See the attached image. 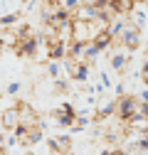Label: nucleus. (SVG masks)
<instances>
[{
    "instance_id": "f257e3e1",
    "label": "nucleus",
    "mask_w": 148,
    "mask_h": 155,
    "mask_svg": "<svg viewBox=\"0 0 148 155\" xmlns=\"http://www.w3.org/2000/svg\"><path fill=\"white\" fill-rule=\"evenodd\" d=\"M138 104H141V99L138 96H133V94H123V96H119V104H116V118H119V123H128L136 116V111H138Z\"/></svg>"
},
{
    "instance_id": "f03ea898",
    "label": "nucleus",
    "mask_w": 148,
    "mask_h": 155,
    "mask_svg": "<svg viewBox=\"0 0 148 155\" xmlns=\"http://www.w3.org/2000/svg\"><path fill=\"white\" fill-rule=\"evenodd\" d=\"M52 116H54V121H57L59 126H64V128H72L74 123H77V116H79V111L74 108V104H59V106H54V111H52Z\"/></svg>"
},
{
    "instance_id": "7ed1b4c3",
    "label": "nucleus",
    "mask_w": 148,
    "mask_h": 155,
    "mask_svg": "<svg viewBox=\"0 0 148 155\" xmlns=\"http://www.w3.org/2000/svg\"><path fill=\"white\" fill-rule=\"evenodd\" d=\"M42 42H47L42 35H32V37H25V40H20V42H17V47H15V54H17V57H35Z\"/></svg>"
},
{
    "instance_id": "20e7f679",
    "label": "nucleus",
    "mask_w": 148,
    "mask_h": 155,
    "mask_svg": "<svg viewBox=\"0 0 148 155\" xmlns=\"http://www.w3.org/2000/svg\"><path fill=\"white\" fill-rule=\"evenodd\" d=\"M119 45H121V47H126L128 52L138 49V47H141V30H138L133 22H128V25H126V30H123V35L119 37Z\"/></svg>"
},
{
    "instance_id": "39448f33",
    "label": "nucleus",
    "mask_w": 148,
    "mask_h": 155,
    "mask_svg": "<svg viewBox=\"0 0 148 155\" xmlns=\"http://www.w3.org/2000/svg\"><path fill=\"white\" fill-rule=\"evenodd\" d=\"M67 47H69V42H64V40H49L47 42V59H52V62H64L67 59Z\"/></svg>"
},
{
    "instance_id": "423d86ee",
    "label": "nucleus",
    "mask_w": 148,
    "mask_h": 155,
    "mask_svg": "<svg viewBox=\"0 0 148 155\" xmlns=\"http://www.w3.org/2000/svg\"><path fill=\"white\" fill-rule=\"evenodd\" d=\"M72 40H79V42H91L94 37H91V25L84 22V20H77L74 17L72 22Z\"/></svg>"
},
{
    "instance_id": "0eeeda50",
    "label": "nucleus",
    "mask_w": 148,
    "mask_h": 155,
    "mask_svg": "<svg viewBox=\"0 0 148 155\" xmlns=\"http://www.w3.org/2000/svg\"><path fill=\"white\" fill-rule=\"evenodd\" d=\"M116 104H119V99H104L94 111V121H106L111 116H116Z\"/></svg>"
},
{
    "instance_id": "6e6552de",
    "label": "nucleus",
    "mask_w": 148,
    "mask_h": 155,
    "mask_svg": "<svg viewBox=\"0 0 148 155\" xmlns=\"http://www.w3.org/2000/svg\"><path fill=\"white\" fill-rule=\"evenodd\" d=\"M128 49L126 47H111V67H114V71H123L126 64H128Z\"/></svg>"
},
{
    "instance_id": "1a4fd4ad",
    "label": "nucleus",
    "mask_w": 148,
    "mask_h": 155,
    "mask_svg": "<svg viewBox=\"0 0 148 155\" xmlns=\"http://www.w3.org/2000/svg\"><path fill=\"white\" fill-rule=\"evenodd\" d=\"M109 10H111V15L126 17V15H131V12L136 10V0H111Z\"/></svg>"
},
{
    "instance_id": "9d476101",
    "label": "nucleus",
    "mask_w": 148,
    "mask_h": 155,
    "mask_svg": "<svg viewBox=\"0 0 148 155\" xmlns=\"http://www.w3.org/2000/svg\"><path fill=\"white\" fill-rule=\"evenodd\" d=\"M47 148L49 150H57L62 155H69L72 150V138L69 135H54V138H47Z\"/></svg>"
},
{
    "instance_id": "9b49d317",
    "label": "nucleus",
    "mask_w": 148,
    "mask_h": 155,
    "mask_svg": "<svg viewBox=\"0 0 148 155\" xmlns=\"http://www.w3.org/2000/svg\"><path fill=\"white\" fill-rule=\"evenodd\" d=\"M0 126H3L5 130H15L17 126H20V111H17V106H10L8 111H3Z\"/></svg>"
},
{
    "instance_id": "f8f14e48",
    "label": "nucleus",
    "mask_w": 148,
    "mask_h": 155,
    "mask_svg": "<svg viewBox=\"0 0 148 155\" xmlns=\"http://www.w3.org/2000/svg\"><path fill=\"white\" fill-rule=\"evenodd\" d=\"M17 111H20V123H25V126H37L40 123V118H37V113L27 106V104H17Z\"/></svg>"
},
{
    "instance_id": "ddd939ff",
    "label": "nucleus",
    "mask_w": 148,
    "mask_h": 155,
    "mask_svg": "<svg viewBox=\"0 0 148 155\" xmlns=\"http://www.w3.org/2000/svg\"><path fill=\"white\" fill-rule=\"evenodd\" d=\"M89 74H91V64H86V62H77V67H74V74H72V81L86 84V81H89Z\"/></svg>"
},
{
    "instance_id": "4468645a",
    "label": "nucleus",
    "mask_w": 148,
    "mask_h": 155,
    "mask_svg": "<svg viewBox=\"0 0 148 155\" xmlns=\"http://www.w3.org/2000/svg\"><path fill=\"white\" fill-rule=\"evenodd\" d=\"M126 126H128V130H133V133H148V118L141 116L138 111H136V116H133Z\"/></svg>"
},
{
    "instance_id": "2eb2a0df",
    "label": "nucleus",
    "mask_w": 148,
    "mask_h": 155,
    "mask_svg": "<svg viewBox=\"0 0 148 155\" xmlns=\"http://www.w3.org/2000/svg\"><path fill=\"white\" fill-rule=\"evenodd\" d=\"M84 49H86V42L72 40V42H69V47H67V57H69V59H77V62H82V57H84Z\"/></svg>"
},
{
    "instance_id": "dca6fc26",
    "label": "nucleus",
    "mask_w": 148,
    "mask_h": 155,
    "mask_svg": "<svg viewBox=\"0 0 148 155\" xmlns=\"http://www.w3.org/2000/svg\"><path fill=\"white\" fill-rule=\"evenodd\" d=\"M91 42H94V45H96L101 52H111V47H114V37H111L109 32H99V35H96Z\"/></svg>"
},
{
    "instance_id": "f3484780",
    "label": "nucleus",
    "mask_w": 148,
    "mask_h": 155,
    "mask_svg": "<svg viewBox=\"0 0 148 155\" xmlns=\"http://www.w3.org/2000/svg\"><path fill=\"white\" fill-rule=\"evenodd\" d=\"M126 25H128V22L123 20V17H119V15H116V20H111V22H109V30H106V32L114 37V40H119V37L123 35V30H126Z\"/></svg>"
},
{
    "instance_id": "a211bd4d",
    "label": "nucleus",
    "mask_w": 148,
    "mask_h": 155,
    "mask_svg": "<svg viewBox=\"0 0 148 155\" xmlns=\"http://www.w3.org/2000/svg\"><path fill=\"white\" fill-rule=\"evenodd\" d=\"M99 47L94 45V42H86V49H84V57H82V62H86V64H94L96 62V57H99Z\"/></svg>"
},
{
    "instance_id": "6ab92c4d",
    "label": "nucleus",
    "mask_w": 148,
    "mask_h": 155,
    "mask_svg": "<svg viewBox=\"0 0 148 155\" xmlns=\"http://www.w3.org/2000/svg\"><path fill=\"white\" fill-rule=\"evenodd\" d=\"M42 130H45V128L32 126V128H30V133H27V138H25V143H27V145H37V143H42V138H45Z\"/></svg>"
},
{
    "instance_id": "aec40b11",
    "label": "nucleus",
    "mask_w": 148,
    "mask_h": 155,
    "mask_svg": "<svg viewBox=\"0 0 148 155\" xmlns=\"http://www.w3.org/2000/svg\"><path fill=\"white\" fill-rule=\"evenodd\" d=\"M17 22H20V12H8L0 17V27H17Z\"/></svg>"
},
{
    "instance_id": "412c9836",
    "label": "nucleus",
    "mask_w": 148,
    "mask_h": 155,
    "mask_svg": "<svg viewBox=\"0 0 148 155\" xmlns=\"http://www.w3.org/2000/svg\"><path fill=\"white\" fill-rule=\"evenodd\" d=\"M47 74H49V79L52 81H57V79H62V62H47Z\"/></svg>"
},
{
    "instance_id": "4be33fe9",
    "label": "nucleus",
    "mask_w": 148,
    "mask_h": 155,
    "mask_svg": "<svg viewBox=\"0 0 148 155\" xmlns=\"http://www.w3.org/2000/svg\"><path fill=\"white\" fill-rule=\"evenodd\" d=\"M131 20H133V25H136V27H138V30H141V27H143V25H146V12H143V10H138V8H136V10H133V12H131Z\"/></svg>"
},
{
    "instance_id": "5701e85b",
    "label": "nucleus",
    "mask_w": 148,
    "mask_h": 155,
    "mask_svg": "<svg viewBox=\"0 0 148 155\" xmlns=\"http://www.w3.org/2000/svg\"><path fill=\"white\" fill-rule=\"evenodd\" d=\"M69 86H72V81H69V79H57V81H54V91H59V94L69 91Z\"/></svg>"
},
{
    "instance_id": "b1692460",
    "label": "nucleus",
    "mask_w": 148,
    "mask_h": 155,
    "mask_svg": "<svg viewBox=\"0 0 148 155\" xmlns=\"http://www.w3.org/2000/svg\"><path fill=\"white\" fill-rule=\"evenodd\" d=\"M20 89H22V84H20V81H10V84H8V94H10V96L20 94Z\"/></svg>"
},
{
    "instance_id": "393cba45",
    "label": "nucleus",
    "mask_w": 148,
    "mask_h": 155,
    "mask_svg": "<svg viewBox=\"0 0 148 155\" xmlns=\"http://www.w3.org/2000/svg\"><path fill=\"white\" fill-rule=\"evenodd\" d=\"M141 76H143V81H146V86H148V57H146L143 64H141Z\"/></svg>"
},
{
    "instance_id": "a878e982",
    "label": "nucleus",
    "mask_w": 148,
    "mask_h": 155,
    "mask_svg": "<svg viewBox=\"0 0 148 155\" xmlns=\"http://www.w3.org/2000/svg\"><path fill=\"white\" fill-rule=\"evenodd\" d=\"M138 113L148 118V101H141V104H138Z\"/></svg>"
},
{
    "instance_id": "bb28decb",
    "label": "nucleus",
    "mask_w": 148,
    "mask_h": 155,
    "mask_svg": "<svg viewBox=\"0 0 148 155\" xmlns=\"http://www.w3.org/2000/svg\"><path fill=\"white\" fill-rule=\"evenodd\" d=\"M5 148H8V138L3 133V126H0V150H5Z\"/></svg>"
},
{
    "instance_id": "cd10ccee",
    "label": "nucleus",
    "mask_w": 148,
    "mask_h": 155,
    "mask_svg": "<svg viewBox=\"0 0 148 155\" xmlns=\"http://www.w3.org/2000/svg\"><path fill=\"white\" fill-rule=\"evenodd\" d=\"M114 94H116V99L123 96V94H126V86H123V84H116V86H114Z\"/></svg>"
},
{
    "instance_id": "c85d7f7f",
    "label": "nucleus",
    "mask_w": 148,
    "mask_h": 155,
    "mask_svg": "<svg viewBox=\"0 0 148 155\" xmlns=\"http://www.w3.org/2000/svg\"><path fill=\"white\" fill-rule=\"evenodd\" d=\"M138 99H141V101H148V86H146V89L138 94Z\"/></svg>"
},
{
    "instance_id": "c756f323",
    "label": "nucleus",
    "mask_w": 148,
    "mask_h": 155,
    "mask_svg": "<svg viewBox=\"0 0 148 155\" xmlns=\"http://www.w3.org/2000/svg\"><path fill=\"white\" fill-rule=\"evenodd\" d=\"M79 3H82V5H94V8H96V0H79Z\"/></svg>"
},
{
    "instance_id": "7c9ffc66",
    "label": "nucleus",
    "mask_w": 148,
    "mask_h": 155,
    "mask_svg": "<svg viewBox=\"0 0 148 155\" xmlns=\"http://www.w3.org/2000/svg\"><path fill=\"white\" fill-rule=\"evenodd\" d=\"M45 3H49V5H62L64 0H45Z\"/></svg>"
},
{
    "instance_id": "2f4dec72",
    "label": "nucleus",
    "mask_w": 148,
    "mask_h": 155,
    "mask_svg": "<svg viewBox=\"0 0 148 155\" xmlns=\"http://www.w3.org/2000/svg\"><path fill=\"white\" fill-rule=\"evenodd\" d=\"M99 155H114V150H109V148H106V150H101Z\"/></svg>"
},
{
    "instance_id": "473e14b6",
    "label": "nucleus",
    "mask_w": 148,
    "mask_h": 155,
    "mask_svg": "<svg viewBox=\"0 0 148 155\" xmlns=\"http://www.w3.org/2000/svg\"><path fill=\"white\" fill-rule=\"evenodd\" d=\"M27 155H37V153H35V150H30V153H27Z\"/></svg>"
},
{
    "instance_id": "72a5a7b5",
    "label": "nucleus",
    "mask_w": 148,
    "mask_h": 155,
    "mask_svg": "<svg viewBox=\"0 0 148 155\" xmlns=\"http://www.w3.org/2000/svg\"><path fill=\"white\" fill-rule=\"evenodd\" d=\"M0 155H5V150H0Z\"/></svg>"
},
{
    "instance_id": "f704fd0d",
    "label": "nucleus",
    "mask_w": 148,
    "mask_h": 155,
    "mask_svg": "<svg viewBox=\"0 0 148 155\" xmlns=\"http://www.w3.org/2000/svg\"><path fill=\"white\" fill-rule=\"evenodd\" d=\"M146 10H148V0H146Z\"/></svg>"
},
{
    "instance_id": "c9c22d12",
    "label": "nucleus",
    "mask_w": 148,
    "mask_h": 155,
    "mask_svg": "<svg viewBox=\"0 0 148 155\" xmlns=\"http://www.w3.org/2000/svg\"><path fill=\"white\" fill-rule=\"evenodd\" d=\"M27 3H30V0H27Z\"/></svg>"
}]
</instances>
